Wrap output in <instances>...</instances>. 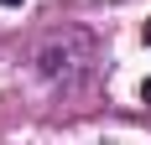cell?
<instances>
[{
  "instance_id": "6da1fadb",
  "label": "cell",
  "mask_w": 151,
  "mask_h": 145,
  "mask_svg": "<svg viewBox=\"0 0 151 145\" xmlns=\"http://www.w3.org/2000/svg\"><path fill=\"white\" fill-rule=\"evenodd\" d=\"M141 99H146V104H151V78H146V83H141Z\"/></svg>"
},
{
  "instance_id": "7a4b0ae2",
  "label": "cell",
  "mask_w": 151,
  "mask_h": 145,
  "mask_svg": "<svg viewBox=\"0 0 151 145\" xmlns=\"http://www.w3.org/2000/svg\"><path fill=\"white\" fill-rule=\"evenodd\" d=\"M141 36H146V47H151V21H146V26H141Z\"/></svg>"
},
{
  "instance_id": "3957f363",
  "label": "cell",
  "mask_w": 151,
  "mask_h": 145,
  "mask_svg": "<svg viewBox=\"0 0 151 145\" xmlns=\"http://www.w3.org/2000/svg\"><path fill=\"white\" fill-rule=\"evenodd\" d=\"M0 5H21V0H0Z\"/></svg>"
}]
</instances>
